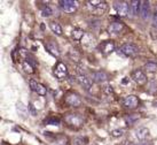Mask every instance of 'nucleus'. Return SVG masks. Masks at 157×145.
<instances>
[{
	"label": "nucleus",
	"instance_id": "f257e3e1",
	"mask_svg": "<svg viewBox=\"0 0 157 145\" xmlns=\"http://www.w3.org/2000/svg\"><path fill=\"white\" fill-rule=\"evenodd\" d=\"M86 4L87 8L95 15H103L108 9V4L102 0H90Z\"/></svg>",
	"mask_w": 157,
	"mask_h": 145
},
{
	"label": "nucleus",
	"instance_id": "f03ea898",
	"mask_svg": "<svg viewBox=\"0 0 157 145\" xmlns=\"http://www.w3.org/2000/svg\"><path fill=\"white\" fill-rule=\"evenodd\" d=\"M64 121L68 126H70L71 128H75V129H79L84 126L85 123V120L80 114L78 113H68L64 116Z\"/></svg>",
	"mask_w": 157,
	"mask_h": 145
},
{
	"label": "nucleus",
	"instance_id": "7ed1b4c3",
	"mask_svg": "<svg viewBox=\"0 0 157 145\" xmlns=\"http://www.w3.org/2000/svg\"><path fill=\"white\" fill-rule=\"evenodd\" d=\"M53 74H54V76L57 79H60V81L61 79H66L68 77V67L63 62H57L56 66L54 67Z\"/></svg>",
	"mask_w": 157,
	"mask_h": 145
},
{
	"label": "nucleus",
	"instance_id": "20e7f679",
	"mask_svg": "<svg viewBox=\"0 0 157 145\" xmlns=\"http://www.w3.org/2000/svg\"><path fill=\"white\" fill-rule=\"evenodd\" d=\"M59 4L62 10H64L66 13H74L78 8V2L76 0H61Z\"/></svg>",
	"mask_w": 157,
	"mask_h": 145
},
{
	"label": "nucleus",
	"instance_id": "39448f33",
	"mask_svg": "<svg viewBox=\"0 0 157 145\" xmlns=\"http://www.w3.org/2000/svg\"><path fill=\"white\" fill-rule=\"evenodd\" d=\"M113 7L119 16H127L130 12V5L126 1H115Z\"/></svg>",
	"mask_w": 157,
	"mask_h": 145
},
{
	"label": "nucleus",
	"instance_id": "423d86ee",
	"mask_svg": "<svg viewBox=\"0 0 157 145\" xmlns=\"http://www.w3.org/2000/svg\"><path fill=\"white\" fill-rule=\"evenodd\" d=\"M121 53L123 55H126V57H135L138 55L139 53V48L136 47L134 44H124L121 46Z\"/></svg>",
	"mask_w": 157,
	"mask_h": 145
},
{
	"label": "nucleus",
	"instance_id": "0eeeda50",
	"mask_svg": "<svg viewBox=\"0 0 157 145\" xmlns=\"http://www.w3.org/2000/svg\"><path fill=\"white\" fill-rule=\"evenodd\" d=\"M66 103L67 105L71 106V107H78L82 105V98L75 92H69L67 93L66 96Z\"/></svg>",
	"mask_w": 157,
	"mask_h": 145
},
{
	"label": "nucleus",
	"instance_id": "6e6552de",
	"mask_svg": "<svg viewBox=\"0 0 157 145\" xmlns=\"http://www.w3.org/2000/svg\"><path fill=\"white\" fill-rule=\"evenodd\" d=\"M29 84H30L31 90L35 91L37 95H39V96H46L47 89H46V87H45L44 84L39 83V82H37L35 79H30V81H29Z\"/></svg>",
	"mask_w": 157,
	"mask_h": 145
},
{
	"label": "nucleus",
	"instance_id": "1a4fd4ad",
	"mask_svg": "<svg viewBox=\"0 0 157 145\" xmlns=\"http://www.w3.org/2000/svg\"><path fill=\"white\" fill-rule=\"evenodd\" d=\"M99 51L105 55H108L115 51V43L113 40H105L99 44Z\"/></svg>",
	"mask_w": 157,
	"mask_h": 145
},
{
	"label": "nucleus",
	"instance_id": "9d476101",
	"mask_svg": "<svg viewBox=\"0 0 157 145\" xmlns=\"http://www.w3.org/2000/svg\"><path fill=\"white\" fill-rule=\"evenodd\" d=\"M123 105H124V107L128 108V110H134L139 105V99H138L136 96L130 95V96H126L123 99Z\"/></svg>",
	"mask_w": 157,
	"mask_h": 145
},
{
	"label": "nucleus",
	"instance_id": "9b49d317",
	"mask_svg": "<svg viewBox=\"0 0 157 145\" xmlns=\"http://www.w3.org/2000/svg\"><path fill=\"white\" fill-rule=\"evenodd\" d=\"M131 77L133 79V81H134L135 83L140 84V85H144L147 82V76H146V74H144V71L140 70V69H135V70L132 71Z\"/></svg>",
	"mask_w": 157,
	"mask_h": 145
},
{
	"label": "nucleus",
	"instance_id": "f8f14e48",
	"mask_svg": "<svg viewBox=\"0 0 157 145\" xmlns=\"http://www.w3.org/2000/svg\"><path fill=\"white\" fill-rule=\"evenodd\" d=\"M108 79H109V76L105 71L99 70L92 73V81L95 82V83H103V82L108 81Z\"/></svg>",
	"mask_w": 157,
	"mask_h": 145
},
{
	"label": "nucleus",
	"instance_id": "ddd939ff",
	"mask_svg": "<svg viewBox=\"0 0 157 145\" xmlns=\"http://www.w3.org/2000/svg\"><path fill=\"white\" fill-rule=\"evenodd\" d=\"M150 4L149 1H141V6H140V15L144 20H148L150 18Z\"/></svg>",
	"mask_w": 157,
	"mask_h": 145
},
{
	"label": "nucleus",
	"instance_id": "4468645a",
	"mask_svg": "<svg viewBox=\"0 0 157 145\" xmlns=\"http://www.w3.org/2000/svg\"><path fill=\"white\" fill-rule=\"evenodd\" d=\"M77 82H78L83 88H85L86 90H88V89L92 88V81L91 79H88L86 75L84 74V73H79L78 75H77Z\"/></svg>",
	"mask_w": 157,
	"mask_h": 145
},
{
	"label": "nucleus",
	"instance_id": "2eb2a0df",
	"mask_svg": "<svg viewBox=\"0 0 157 145\" xmlns=\"http://www.w3.org/2000/svg\"><path fill=\"white\" fill-rule=\"evenodd\" d=\"M124 28H125V26H124V23H123V22L115 21V22H113L109 26V28H108V31H109V34L117 35V34H121V32L124 30Z\"/></svg>",
	"mask_w": 157,
	"mask_h": 145
},
{
	"label": "nucleus",
	"instance_id": "dca6fc26",
	"mask_svg": "<svg viewBox=\"0 0 157 145\" xmlns=\"http://www.w3.org/2000/svg\"><path fill=\"white\" fill-rule=\"evenodd\" d=\"M134 136L139 141H144L149 136V129L146 127H140L134 130Z\"/></svg>",
	"mask_w": 157,
	"mask_h": 145
},
{
	"label": "nucleus",
	"instance_id": "f3484780",
	"mask_svg": "<svg viewBox=\"0 0 157 145\" xmlns=\"http://www.w3.org/2000/svg\"><path fill=\"white\" fill-rule=\"evenodd\" d=\"M82 44L84 45V46H86V47H94L96 45V40L95 38H94V36L92 35V34H88V32H86L85 34V36H84V38L82 39Z\"/></svg>",
	"mask_w": 157,
	"mask_h": 145
},
{
	"label": "nucleus",
	"instance_id": "a211bd4d",
	"mask_svg": "<svg viewBox=\"0 0 157 145\" xmlns=\"http://www.w3.org/2000/svg\"><path fill=\"white\" fill-rule=\"evenodd\" d=\"M46 48H47V51L51 54H53L54 57H59L60 55V48H59V45L55 43V42H52V40H49L47 42L46 44H45Z\"/></svg>",
	"mask_w": 157,
	"mask_h": 145
},
{
	"label": "nucleus",
	"instance_id": "6ab92c4d",
	"mask_svg": "<svg viewBox=\"0 0 157 145\" xmlns=\"http://www.w3.org/2000/svg\"><path fill=\"white\" fill-rule=\"evenodd\" d=\"M140 6H141V1H138V0H133L130 2V12L132 16H136L140 13Z\"/></svg>",
	"mask_w": 157,
	"mask_h": 145
},
{
	"label": "nucleus",
	"instance_id": "aec40b11",
	"mask_svg": "<svg viewBox=\"0 0 157 145\" xmlns=\"http://www.w3.org/2000/svg\"><path fill=\"white\" fill-rule=\"evenodd\" d=\"M49 28H51V30L57 36H62L63 34V29H62V26L60 23L55 22V21H52V22H49Z\"/></svg>",
	"mask_w": 157,
	"mask_h": 145
},
{
	"label": "nucleus",
	"instance_id": "412c9836",
	"mask_svg": "<svg viewBox=\"0 0 157 145\" xmlns=\"http://www.w3.org/2000/svg\"><path fill=\"white\" fill-rule=\"evenodd\" d=\"M85 31L83 29H80V28H75L72 32H71V36H72V38L75 40H82L84 38V36H85Z\"/></svg>",
	"mask_w": 157,
	"mask_h": 145
},
{
	"label": "nucleus",
	"instance_id": "4be33fe9",
	"mask_svg": "<svg viewBox=\"0 0 157 145\" xmlns=\"http://www.w3.org/2000/svg\"><path fill=\"white\" fill-rule=\"evenodd\" d=\"M53 145H69V138L63 135H59L55 137Z\"/></svg>",
	"mask_w": 157,
	"mask_h": 145
},
{
	"label": "nucleus",
	"instance_id": "5701e85b",
	"mask_svg": "<svg viewBox=\"0 0 157 145\" xmlns=\"http://www.w3.org/2000/svg\"><path fill=\"white\" fill-rule=\"evenodd\" d=\"M16 110H17V113L18 115H21L23 119H25L26 115H28V107L24 106L22 103H17V105H16Z\"/></svg>",
	"mask_w": 157,
	"mask_h": 145
},
{
	"label": "nucleus",
	"instance_id": "b1692460",
	"mask_svg": "<svg viewBox=\"0 0 157 145\" xmlns=\"http://www.w3.org/2000/svg\"><path fill=\"white\" fill-rule=\"evenodd\" d=\"M144 69L147 73H156L157 71V63L154 61H149L147 62L144 66Z\"/></svg>",
	"mask_w": 157,
	"mask_h": 145
},
{
	"label": "nucleus",
	"instance_id": "393cba45",
	"mask_svg": "<svg viewBox=\"0 0 157 145\" xmlns=\"http://www.w3.org/2000/svg\"><path fill=\"white\" fill-rule=\"evenodd\" d=\"M147 90H148V92L151 93V95L157 93V81H155V79L149 81L148 84H147Z\"/></svg>",
	"mask_w": 157,
	"mask_h": 145
},
{
	"label": "nucleus",
	"instance_id": "a878e982",
	"mask_svg": "<svg viewBox=\"0 0 157 145\" xmlns=\"http://www.w3.org/2000/svg\"><path fill=\"white\" fill-rule=\"evenodd\" d=\"M22 66H23V69L28 73V74H33L35 73V65H32L31 62L29 61H26V60H24L22 63Z\"/></svg>",
	"mask_w": 157,
	"mask_h": 145
},
{
	"label": "nucleus",
	"instance_id": "bb28decb",
	"mask_svg": "<svg viewBox=\"0 0 157 145\" xmlns=\"http://www.w3.org/2000/svg\"><path fill=\"white\" fill-rule=\"evenodd\" d=\"M40 13H41V15L44 16V18H48V16H51L53 14L52 9H51V7L49 6H43L41 8H40Z\"/></svg>",
	"mask_w": 157,
	"mask_h": 145
},
{
	"label": "nucleus",
	"instance_id": "cd10ccee",
	"mask_svg": "<svg viewBox=\"0 0 157 145\" xmlns=\"http://www.w3.org/2000/svg\"><path fill=\"white\" fill-rule=\"evenodd\" d=\"M60 119L59 118H48L44 121L45 124H47V126H59L60 124Z\"/></svg>",
	"mask_w": 157,
	"mask_h": 145
},
{
	"label": "nucleus",
	"instance_id": "c85d7f7f",
	"mask_svg": "<svg viewBox=\"0 0 157 145\" xmlns=\"http://www.w3.org/2000/svg\"><path fill=\"white\" fill-rule=\"evenodd\" d=\"M69 57L72 59V60H75V61H79V59H80V54H79L76 50H71L69 52Z\"/></svg>",
	"mask_w": 157,
	"mask_h": 145
},
{
	"label": "nucleus",
	"instance_id": "c756f323",
	"mask_svg": "<svg viewBox=\"0 0 157 145\" xmlns=\"http://www.w3.org/2000/svg\"><path fill=\"white\" fill-rule=\"evenodd\" d=\"M18 53H20L21 58H23L24 60H26L28 58L30 57V53H29V51L25 50V48H20V50H18Z\"/></svg>",
	"mask_w": 157,
	"mask_h": 145
},
{
	"label": "nucleus",
	"instance_id": "7c9ffc66",
	"mask_svg": "<svg viewBox=\"0 0 157 145\" xmlns=\"http://www.w3.org/2000/svg\"><path fill=\"white\" fill-rule=\"evenodd\" d=\"M138 119H139V115L138 114H131L126 118V121L128 124H132V123H134Z\"/></svg>",
	"mask_w": 157,
	"mask_h": 145
},
{
	"label": "nucleus",
	"instance_id": "2f4dec72",
	"mask_svg": "<svg viewBox=\"0 0 157 145\" xmlns=\"http://www.w3.org/2000/svg\"><path fill=\"white\" fill-rule=\"evenodd\" d=\"M123 134H124V130H123V129H116V130H113V131H111V136L121 137V136H123Z\"/></svg>",
	"mask_w": 157,
	"mask_h": 145
},
{
	"label": "nucleus",
	"instance_id": "473e14b6",
	"mask_svg": "<svg viewBox=\"0 0 157 145\" xmlns=\"http://www.w3.org/2000/svg\"><path fill=\"white\" fill-rule=\"evenodd\" d=\"M103 91H105L107 95H113V89L110 87V85H107V87H105L103 88Z\"/></svg>",
	"mask_w": 157,
	"mask_h": 145
},
{
	"label": "nucleus",
	"instance_id": "72a5a7b5",
	"mask_svg": "<svg viewBox=\"0 0 157 145\" xmlns=\"http://www.w3.org/2000/svg\"><path fill=\"white\" fill-rule=\"evenodd\" d=\"M29 110L31 111V113H32V114H33V115L37 114V112H36L35 107H33V105H32V104H29Z\"/></svg>",
	"mask_w": 157,
	"mask_h": 145
},
{
	"label": "nucleus",
	"instance_id": "f704fd0d",
	"mask_svg": "<svg viewBox=\"0 0 157 145\" xmlns=\"http://www.w3.org/2000/svg\"><path fill=\"white\" fill-rule=\"evenodd\" d=\"M154 22H155V26L157 28V15H156V14L154 15Z\"/></svg>",
	"mask_w": 157,
	"mask_h": 145
},
{
	"label": "nucleus",
	"instance_id": "c9c22d12",
	"mask_svg": "<svg viewBox=\"0 0 157 145\" xmlns=\"http://www.w3.org/2000/svg\"><path fill=\"white\" fill-rule=\"evenodd\" d=\"M155 106H156V107H157V101H156V103H155Z\"/></svg>",
	"mask_w": 157,
	"mask_h": 145
},
{
	"label": "nucleus",
	"instance_id": "e433bc0d",
	"mask_svg": "<svg viewBox=\"0 0 157 145\" xmlns=\"http://www.w3.org/2000/svg\"><path fill=\"white\" fill-rule=\"evenodd\" d=\"M155 14H156V15H157V7H156V13H155Z\"/></svg>",
	"mask_w": 157,
	"mask_h": 145
}]
</instances>
